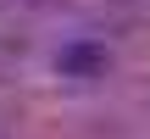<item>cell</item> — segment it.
Returning <instances> with one entry per match:
<instances>
[{"label": "cell", "instance_id": "1", "mask_svg": "<svg viewBox=\"0 0 150 139\" xmlns=\"http://www.w3.org/2000/svg\"><path fill=\"white\" fill-rule=\"evenodd\" d=\"M56 67L72 72V78H95V72H106V50H100V45H67Z\"/></svg>", "mask_w": 150, "mask_h": 139}]
</instances>
